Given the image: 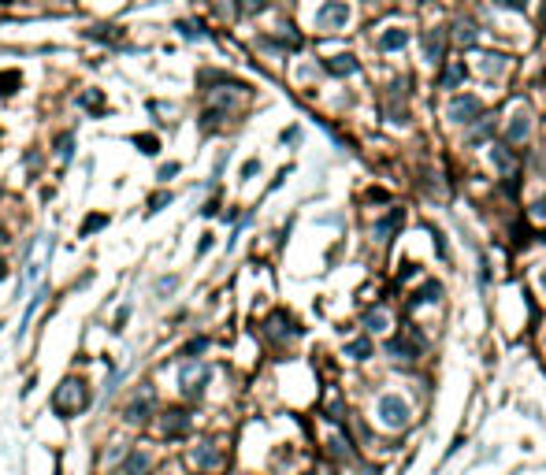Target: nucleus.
<instances>
[{"label": "nucleus", "instance_id": "nucleus-18", "mask_svg": "<svg viewBox=\"0 0 546 475\" xmlns=\"http://www.w3.org/2000/svg\"><path fill=\"white\" fill-rule=\"evenodd\" d=\"M465 74H468V71H465V60H454V63L442 71V85H446V90H454V85L465 82Z\"/></svg>", "mask_w": 546, "mask_h": 475}, {"label": "nucleus", "instance_id": "nucleus-13", "mask_svg": "<svg viewBox=\"0 0 546 475\" xmlns=\"http://www.w3.org/2000/svg\"><path fill=\"white\" fill-rule=\"evenodd\" d=\"M438 297H442V286H438V283H424L416 294H409V301H405V305H409V308H420V305H431V301H438Z\"/></svg>", "mask_w": 546, "mask_h": 475}, {"label": "nucleus", "instance_id": "nucleus-23", "mask_svg": "<svg viewBox=\"0 0 546 475\" xmlns=\"http://www.w3.org/2000/svg\"><path fill=\"white\" fill-rule=\"evenodd\" d=\"M104 223H108V215H90V219L82 223V238H85V234H93V231H101Z\"/></svg>", "mask_w": 546, "mask_h": 475}, {"label": "nucleus", "instance_id": "nucleus-24", "mask_svg": "<svg viewBox=\"0 0 546 475\" xmlns=\"http://www.w3.org/2000/svg\"><path fill=\"white\" fill-rule=\"evenodd\" d=\"M490 160H495L502 171H509V167H513V156L506 153V149H490Z\"/></svg>", "mask_w": 546, "mask_h": 475}, {"label": "nucleus", "instance_id": "nucleus-10", "mask_svg": "<svg viewBox=\"0 0 546 475\" xmlns=\"http://www.w3.org/2000/svg\"><path fill=\"white\" fill-rule=\"evenodd\" d=\"M149 468H153V453H145V449L123 453V475H145Z\"/></svg>", "mask_w": 546, "mask_h": 475}, {"label": "nucleus", "instance_id": "nucleus-2", "mask_svg": "<svg viewBox=\"0 0 546 475\" xmlns=\"http://www.w3.org/2000/svg\"><path fill=\"white\" fill-rule=\"evenodd\" d=\"M212 379V368L208 364H201V360H186L182 364V372H179V390L186 394V397H201L205 394V383Z\"/></svg>", "mask_w": 546, "mask_h": 475}, {"label": "nucleus", "instance_id": "nucleus-36", "mask_svg": "<svg viewBox=\"0 0 546 475\" xmlns=\"http://www.w3.org/2000/svg\"><path fill=\"white\" fill-rule=\"evenodd\" d=\"M126 316H131V305H123L119 312H115V331H119V327H123V323H126Z\"/></svg>", "mask_w": 546, "mask_h": 475}, {"label": "nucleus", "instance_id": "nucleus-40", "mask_svg": "<svg viewBox=\"0 0 546 475\" xmlns=\"http://www.w3.org/2000/svg\"><path fill=\"white\" fill-rule=\"evenodd\" d=\"M543 290H546V272H543Z\"/></svg>", "mask_w": 546, "mask_h": 475}, {"label": "nucleus", "instance_id": "nucleus-9", "mask_svg": "<svg viewBox=\"0 0 546 475\" xmlns=\"http://www.w3.org/2000/svg\"><path fill=\"white\" fill-rule=\"evenodd\" d=\"M402 223H405V212H402V208H390L387 215H383V219H376V231H372V234H376V242L387 245L390 238H394V231H398Z\"/></svg>", "mask_w": 546, "mask_h": 475}, {"label": "nucleus", "instance_id": "nucleus-31", "mask_svg": "<svg viewBox=\"0 0 546 475\" xmlns=\"http://www.w3.org/2000/svg\"><path fill=\"white\" fill-rule=\"evenodd\" d=\"M179 30H182L186 38H194V41H197V38H205V34H201V23H179Z\"/></svg>", "mask_w": 546, "mask_h": 475}, {"label": "nucleus", "instance_id": "nucleus-29", "mask_svg": "<svg viewBox=\"0 0 546 475\" xmlns=\"http://www.w3.org/2000/svg\"><path fill=\"white\" fill-rule=\"evenodd\" d=\"M457 41H461V45H476V30L472 26H457Z\"/></svg>", "mask_w": 546, "mask_h": 475}, {"label": "nucleus", "instance_id": "nucleus-1", "mask_svg": "<svg viewBox=\"0 0 546 475\" xmlns=\"http://www.w3.org/2000/svg\"><path fill=\"white\" fill-rule=\"evenodd\" d=\"M52 405H56V412H63V416H78L82 408L90 405V386H85L82 379L60 383V390H56V397H52Z\"/></svg>", "mask_w": 546, "mask_h": 475}, {"label": "nucleus", "instance_id": "nucleus-5", "mask_svg": "<svg viewBox=\"0 0 546 475\" xmlns=\"http://www.w3.org/2000/svg\"><path fill=\"white\" fill-rule=\"evenodd\" d=\"M379 419H383L387 427L402 431L405 424H409V405H405V397H398V394H383V397H379Z\"/></svg>", "mask_w": 546, "mask_h": 475}, {"label": "nucleus", "instance_id": "nucleus-6", "mask_svg": "<svg viewBox=\"0 0 546 475\" xmlns=\"http://www.w3.org/2000/svg\"><path fill=\"white\" fill-rule=\"evenodd\" d=\"M346 23H349V4H346V0H327V4L316 12V26L320 30H342Z\"/></svg>", "mask_w": 546, "mask_h": 475}, {"label": "nucleus", "instance_id": "nucleus-26", "mask_svg": "<svg viewBox=\"0 0 546 475\" xmlns=\"http://www.w3.org/2000/svg\"><path fill=\"white\" fill-rule=\"evenodd\" d=\"M123 379H126V368H123V372H112V375H108V386H104V397H112L115 390H119Z\"/></svg>", "mask_w": 546, "mask_h": 475}, {"label": "nucleus", "instance_id": "nucleus-11", "mask_svg": "<svg viewBox=\"0 0 546 475\" xmlns=\"http://www.w3.org/2000/svg\"><path fill=\"white\" fill-rule=\"evenodd\" d=\"M442 56H446V30H431V34L424 38V60L442 63Z\"/></svg>", "mask_w": 546, "mask_h": 475}, {"label": "nucleus", "instance_id": "nucleus-17", "mask_svg": "<svg viewBox=\"0 0 546 475\" xmlns=\"http://www.w3.org/2000/svg\"><path fill=\"white\" fill-rule=\"evenodd\" d=\"M194 460L201 464V468H220V464H223L220 449L212 446V442H208V446H197V449H194Z\"/></svg>", "mask_w": 546, "mask_h": 475}, {"label": "nucleus", "instance_id": "nucleus-4", "mask_svg": "<svg viewBox=\"0 0 546 475\" xmlns=\"http://www.w3.org/2000/svg\"><path fill=\"white\" fill-rule=\"evenodd\" d=\"M446 115L454 119V123L468 126V123H479V119H483V104H479V97L465 93V97H454V101H449Z\"/></svg>", "mask_w": 546, "mask_h": 475}, {"label": "nucleus", "instance_id": "nucleus-22", "mask_svg": "<svg viewBox=\"0 0 546 475\" xmlns=\"http://www.w3.org/2000/svg\"><path fill=\"white\" fill-rule=\"evenodd\" d=\"M60 160H63V164H71V160H74V134L60 138Z\"/></svg>", "mask_w": 546, "mask_h": 475}, {"label": "nucleus", "instance_id": "nucleus-35", "mask_svg": "<svg viewBox=\"0 0 546 475\" xmlns=\"http://www.w3.org/2000/svg\"><path fill=\"white\" fill-rule=\"evenodd\" d=\"M506 63H502V56H487V63H483V71L490 74V71H502Z\"/></svg>", "mask_w": 546, "mask_h": 475}, {"label": "nucleus", "instance_id": "nucleus-38", "mask_svg": "<svg viewBox=\"0 0 546 475\" xmlns=\"http://www.w3.org/2000/svg\"><path fill=\"white\" fill-rule=\"evenodd\" d=\"M208 245H212V234H201V245H197V256H205V253H208Z\"/></svg>", "mask_w": 546, "mask_h": 475}, {"label": "nucleus", "instance_id": "nucleus-7", "mask_svg": "<svg viewBox=\"0 0 546 475\" xmlns=\"http://www.w3.org/2000/svg\"><path fill=\"white\" fill-rule=\"evenodd\" d=\"M387 353L394 356V360H416V356L424 353V338L409 327V338H405V334L390 338V342H387Z\"/></svg>", "mask_w": 546, "mask_h": 475}, {"label": "nucleus", "instance_id": "nucleus-15", "mask_svg": "<svg viewBox=\"0 0 546 475\" xmlns=\"http://www.w3.org/2000/svg\"><path fill=\"white\" fill-rule=\"evenodd\" d=\"M324 67H327L331 74H338V78H346V74H357L361 63L353 60V56H331V60L324 63Z\"/></svg>", "mask_w": 546, "mask_h": 475}, {"label": "nucleus", "instance_id": "nucleus-25", "mask_svg": "<svg viewBox=\"0 0 546 475\" xmlns=\"http://www.w3.org/2000/svg\"><path fill=\"white\" fill-rule=\"evenodd\" d=\"M175 286H179V275H164V278L156 283V294H160V297H167Z\"/></svg>", "mask_w": 546, "mask_h": 475}, {"label": "nucleus", "instance_id": "nucleus-20", "mask_svg": "<svg viewBox=\"0 0 546 475\" xmlns=\"http://www.w3.org/2000/svg\"><path fill=\"white\" fill-rule=\"evenodd\" d=\"M346 356H353V360H364V356H372V342H368V338L349 342V345H346Z\"/></svg>", "mask_w": 546, "mask_h": 475}, {"label": "nucleus", "instance_id": "nucleus-19", "mask_svg": "<svg viewBox=\"0 0 546 475\" xmlns=\"http://www.w3.org/2000/svg\"><path fill=\"white\" fill-rule=\"evenodd\" d=\"M387 323H390V319H387V312H383V308L364 312V327H368V331H387Z\"/></svg>", "mask_w": 546, "mask_h": 475}, {"label": "nucleus", "instance_id": "nucleus-3", "mask_svg": "<svg viewBox=\"0 0 546 475\" xmlns=\"http://www.w3.org/2000/svg\"><path fill=\"white\" fill-rule=\"evenodd\" d=\"M153 408H156V394L153 390H138L131 401L123 405V419H126V424H134V427H142V424H149Z\"/></svg>", "mask_w": 546, "mask_h": 475}, {"label": "nucleus", "instance_id": "nucleus-30", "mask_svg": "<svg viewBox=\"0 0 546 475\" xmlns=\"http://www.w3.org/2000/svg\"><path fill=\"white\" fill-rule=\"evenodd\" d=\"M264 4H267V0H238V8H242V12H245V15H253V12H260V8H264Z\"/></svg>", "mask_w": 546, "mask_h": 475}, {"label": "nucleus", "instance_id": "nucleus-14", "mask_svg": "<svg viewBox=\"0 0 546 475\" xmlns=\"http://www.w3.org/2000/svg\"><path fill=\"white\" fill-rule=\"evenodd\" d=\"M528 131H531V119L524 115V112H517V115H513V123H509V131H506V138H509L513 145H520L524 138H528Z\"/></svg>", "mask_w": 546, "mask_h": 475}, {"label": "nucleus", "instance_id": "nucleus-39", "mask_svg": "<svg viewBox=\"0 0 546 475\" xmlns=\"http://www.w3.org/2000/svg\"><path fill=\"white\" fill-rule=\"evenodd\" d=\"M364 475H379V472L376 468H364Z\"/></svg>", "mask_w": 546, "mask_h": 475}, {"label": "nucleus", "instance_id": "nucleus-33", "mask_svg": "<svg viewBox=\"0 0 546 475\" xmlns=\"http://www.w3.org/2000/svg\"><path fill=\"white\" fill-rule=\"evenodd\" d=\"M253 175H260V160H245V167H242V178H253Z\"/></svg>", "mask_w": 546, "mask_h": 475}, {"label": "nucleus", "instance_id": "nucleus-32", "mask_svg": "<svg viewBox=\"0 0 546 475\" xmlns=\"http://www.w3.org/2000/svg\"><path fill=\"white\" fill-rule=\"evenodd\" d=\"M175 175H179V164H164V167L156 171V178H160V182H167V178H175Z\"/></svg>", "mask_w": 546, "mask_h": 475}, {"label": "nucleus", "instance_id": "nucleus-28", "mask_svg": "<svg viewBox=\"0 0 546 475\" xmlns=\"http://www.w3.org/2000/svg\"><path fill=\"white\" fill-rule=\"evenodd\" d=\"M331 453H335V457H338V460H342V457H346V460L353 457V449H349V442H342V438H335V442H331Z\"/></svg>", "mask_w": 546, "mask_h": 475}, {"label": "nucleus", "instance_id": "nucleus-27", "mask_svg": "<svg viewBox=\"0 0 546 475\" xmlns=\"http://www.w3.org/2000/svg\"><path fill=\"white\" fill-rule=\"evenodd\" d=\"M171 204V193L164 190V193H156V197H149V212H160V208H167Z\"/></svg>", "mask_w": 546, "mask_h": 475}, {"label": "nucleus", "instance_id": "nucleus-37", "mask_svg": "<svg viewBox=\"0 0 546 475\" xmlns=\"http://www.w3.org/2000/svg\"><path fill=\"white\" fill-rule=\"evenodd\" d=\"M531 215H539V219H543V215H546V197H539V201L531 204Z\"/></svg>", "mask_w": 546, "mask_h": 475}, {"label": "nucleus", "instance_id": "nucleus-8", "mask_svg": "<svg viewBox=\"0 0 546 475\" xmlns=\"http://www.w3.org/2000/svg\"><path fill=\"white\" fill-rule=\"evenodd\" d=\"M160 431H164V438H182L190 431V412H182V408H171V412H164V419H160Z\"/></svg>", "mask_w": 546, "mask_h": 475}, {"label": "nucleus", "instance_id": "nucleus-16", "mask_svg": "<svg viewBox=\"0 0 546 475\" xmlns=\"http://www.w3.org/2000/svg\"><path fill=\"white\" fill-rule=\"evenodd\" d=\"M405 45H409V34H405V30H398V26L387 30V34L379 38V49H383V52H398V49H405Z\"/></svg>", "mask_w": 546, "mask_h": 475}, {"label": "nucleus", "instance_id": "nucleus-21", "mask_svg": "<svg viewBox=\"0 0 546 475\" xmlns=\"http://www.w3.org/2000/svg\"><path fill=\"white\" fill-rule=\"evenodd\" d=\"M205 349H208V338H190L186 345H182V356H186V360H197Z\"/></svg>", "mask_w": 546, "mask_h": 475}, {"label": "nucleus", "instance_id": "nucleus-34", "mask_svg": "<svg viewBox=\"0 0 546 475\" xmlns=\"http://www.w3.org/2000/svg\"><path fill=\"white\" fill-rule=\"evenodd\" d=\"M502 8H509V12H524L528 8V0H498Z\"/></svg>", "mask_w": 546, "mask_h": 475}, {"label": "nucleus", "instance_id": "nucleus-12", "mask_svg": "<svg viewBox=\"0 0 546 475\" xmlns=\"http://www.w3.org/2000/svg\"><path fill=\"white\" fill-rule=\"evenodd\" d=\"M45 294H49V283H41L38 290H34V297L26 301V312H23V323H19V338H26V327H30V319H34V312L41 308V301H45Z\"/></svg>", "mask_w": 546, "mask_h": 475}]
</instances>
